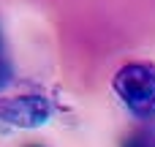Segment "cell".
<instances>
[{
	"instance_id": "obj_1",
	"label": "cell",
	"mask_w": 155,
	"mask_h": 147,
	"mask_svg": "<svg viewBox=\"0 0 155 147\" xmlns=\"http://www.w3.org/2000/svg\"><path fill=\"white\" fill-rule=\"evenodd\" d=\"M114 95L125 104V109L139 117H155V68L147 63H125L112 79Z\"/></svg>"
},
{
	"instance_id": "obj_4",
	"label": "cell",
	"mask_w": 155,
	"mask_h": 147,
	"mask_svg": "<svg viewBox=\"0 0 155 147\" xmlns=\"http://www.w3.org/2000/svg\"><path fill=\"white\" fill-rule=\"evenodd\" d=\"M123 147H155V145H153L150 136H128L123 142Z\"/></svg>"
},
{
	"instance_id": "obj_3",
	"label": "cell",
	"mask_w": 155,
	"mask_h": 147,
	"mask_svg": "<svg viewBox=\"0 0 155 147\" xmlns=\"http://www.w3.org/2000/svg\"><path fill=\"white\" fill-rule=\"evenodd\" d=\"M11 79H14V71H11V63L5 60V57H0V93L11 85Z\"/></svg>"
},
{
	"instance_id": "obj_2",
	"label": "cell",
	"mask_w": 155,
	"mask_h": 147,
	"mask_svg": "<svg viewBox=\"0 0 155 147\" xmlns=\"http://www.w3.org/2000/svg\"><path fill=\"white\" fill-rule=\"evenodd\" d=\"M52 117V104L44 95H8L0 98V120L14 128H41Z\"/></svg>"
},
{
	"instance_id": "obj_5",
	"label": "cell",
	"mask_w": 155,
	"mask_h": 147,
	"mask_svg": "<svg viewBox=\"0 0 155 147\" xmlns=\"http://www.w3.org/2000/svg\"><path fill=\"white\" fill-rule=\"evenodd\" d=\"M0 57H3V35H0Z\"/></svg>"
}]
</instances>
